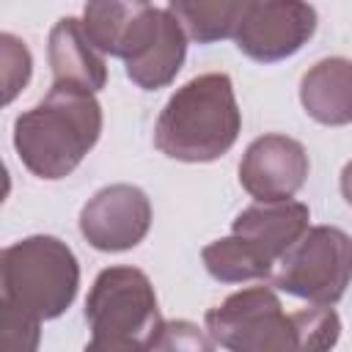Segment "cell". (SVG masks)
<instances>
[{
	"mask_svg": "<svg viewBox=\"0 0 352 352\" xmlns=\"http://www.w3.org/2000/svg\"><path fill=\"white\" fill-rule=\"evenodd\" d=\"M206 333L228 352H330L341 319L322 305L286 314L270 286H250L206 311Z\"/></svg>",
	"mask_w": 352,
	"mask_h": 352,
	"instance_id": "6da1fadb",
	"label": "cell"
},
{
	"mask_svg": "<svg viewBox=\"0 0 352 352\" xmlns=\"http://www.w3.org/2000/svg\"><path fill=\"white\" fill-rule=\"evenodd\" d=\"M102 135V104L94 94L52 85L14 121V148L22 165L47 182L69 176Z\"/></svg>",
	"mask_w": 352,
	"mask_h": 352,
	"instance_id": "7a4b0ae2",
	"label": "cell"
},
{
	"mask_svg": "<svg viewBox=\"0 0 352 352\" xmlns=\"http://www.w3.org/2000/svg\"><path fill=\"white\" fill-rule=\"evenodd\" d=\"M239 129L242 113L231 77L209 72L168 99L154 126V146L179 162H212L236 143Z\"/></svg>",
	"mask_w": 352,
	"mask_h": 352,
	"instance_id": "3957f363",
	"label": "cell"
},
{
	"mask_svg": "<svg viewBox=\"0 0 352 352\" xmlns=\"http://www.w3.org/2000/svg\"><path fill=\"white\" fill-rule=\"evenodd\" d=\"M85 322L91 341L82 352H154L162 316L148 275L138 267H107L96 275Z\"/></svg>",
	"mask_w": 352,
	"mask_h": 352,
	"instance_id": "277c9868",
	"label": "cell"
},
{
	"mask_svg": "<svg viewBox=\"0 0 352 352\" xmlns=\"http://www.w3.org/2000/svg\"><path fill=\"white\" fill-rule=\"evenodd\" d=\"M3 300L30 316L58 319L77 297L80 264L66 242L36 234L0 253Z\"/></svg>",
	"mask_w": 352,
	"mask_h": 352,
	"instance_id": "5b68a950",
	"label": "cell"
},
{
	"mask_svg": "<svg viewBox=\"0 0 352 352\" xmlns=\"http://www.w3.org/2000/svg\"><path fill=\"white\" fill-rule=\"evenodd\" d=\"M352 280V236L333 226L308 228L278 261L272 286L314 305H336Z\"/></svg>",
	"mask_w": 352,
	"mask_h": 352,
	"instance_id": "8992f818",
	"label": "cell"
},
{
	"mask_svg": "<svg viewBox=\"0 0 352 352\" xmlns=\"http://www.w3.org/2000/svg\"><path fill=\"white\" fill-rule=\"evenodd\" d=\"M187 55V33L168 11L140 3L124 36L118 58L126 63V77L143 88L157 91L176 80Z\"/></svg>",
	"mask_w": 352,
	"mask_h": 352,
	"instance_id": "52a82bcc",
	"label": "cell"
},
{
	"mask_svg": "<svg viewBox=\"0 0 352 352\" xmlns=\"http://www.w3.org/2000/svg\"><path fill=\"white\" fill-rule=\"evenodd\" d=\"M316 30V11L297 0H264L245 3L234 41L239 52L258 63H275L292 58L308 44Z\"/></svg>",
	"mask_w": 352,
	"mask_h": 352,
	"instance_id": "ba28073f",
	"label": "cell"
},
{
	"mask_svg": "<svg viewBox=\"0 0 352 352\" xmlns=\"http://www.w3.org/2000/svg\"><path fill=\"white\" fill-rule=\"evenodd\" d=\"M151 226V204L135 184L102 187L80 212V234L91 248L121 253L143 242Z\"/></svg>",
	"mask_w": 352,
	"mask_h": 352,
	"instance_id": "9c48e42d",
	"label": "cell"
},
{
	"mask_svg": "<svg viewBox=\"0 0 352 352\" xmlns=\"http://www.w3.org/2000/svg\"><path fill=\"white\" fill-rule=\"evenodd\" d=\"M308 179V154L300 140L286 135L256 138L239 162V184L258 201H289Z\"/></svg>",
	"mask_w": 352,
	"mask_h": 352,
	"instance_id": "30bf717a",
	"label": "cell"
},
{
	"mask_svg": "<svg viewBox=\"0 0 352 352\" xmlns=\"http://www.w3.org/2000/svg\"><path fill=\"white\" fill-rule=\"evenodd\" d=\"M308 206L300 201L253 204L242 209L231 226V234L245 239L270 264H278L308 231Z\"/></svg>",
	"mask_w": 352,
	"mask_h": 352,
	"instance_id": "8fae6325",
	"label": "cell"
},
{
	"mask_svg": "<svg viewBox=\"0 0 352 352\" xmlns=\"http://www.w3.org/2000/svg\"><path fill=\"white\" fill-rule=\"evenodd\" d=\"M47 55L52 66V85L74 88L85 94H96L104 88L107 82L104 55L94 50L80 19L74 16L58 19V25L50 30Z\"/></svg>",
	"mask_w": 352,
	"mask_h": 352,
	"instance_id": "7c38bea8",
	"label": "cell"
},
{
	"mask_svg": "<svg viewBox=\"0 0 352 352\" xmlns=\"http://www.w3.org/2000/svg\"><path fill=\"white\" fill-rule=\"evenodd\" d=\"M300 102L324 126L352 124V60L324 58L314 63L300 80Z\"/></svg>",
	"mask_w": 352,
	"mask_h": 352,
	"instance_id": "4fadbf2b",
	"label": "cell"
},
{
	"mask_svg": "<svg viewBox=\"0 0 352 352\" xmlns=\"http://www.w3.org/2000/svg\"><path fill=\"white\" fill-rule=\"evenodd\" d=\"M206 272L220 280V283H245V280H258L272 272V264L258 256L245 239L239 236H223L217 242H209L201 250Z\"/></svg>",
	"mask_w": 352,
	"mask_h": 352,
	"instance_id": "5bb4252c",
	"label": "cell"
},
{
	"mask_svg": "<svg viewBox=\"0 0 352 352\" xmlns=\"http://www.w3.org/2000/svg\"><path fill=\"white\" fill-rule=\"evenodd\" d=\"M168 11L182 22L187 38L198 44H212L236 33L245 3H170Z\"/></svg>",
	"mask_w": 352,
	"mask_h": 352,
	"instance_id": "9a60e30c",
	"label": "cell"
},
{
	"mask_svg": "<svg viewBox=\"0 0 352 352\" xmlns=\"http://www.w3.org/2000/svg\"><path fill=\"white\" fill-rule=\"evenodd\" d=\"M140 3H88L82 11V30L96 52L116 55L121 52L124 36L132 25V16Z\"/></svg>",
	"mask_w": 352,
	"mask_h": 352,
	"instance_id": "2e32d148",
	"label": "cell"
},
{
	"mask_svg": "<svg viewBox=\"0 0 352 352\" xmlns=\"http://www.w3.org/2000/svg\"><path fill=\"white\" fill-rule=\"evenodd\" d=\"M0 349L3 352H38L41 322L8 302H0Z\"/></svg>",
	"mask_w": 352,
	"mask_h": 352,
	"instance_id": "e0dca14e",
	"label": "cell"
},
{
	"mask_svg": "<svg viewBox=\"0 0 352 352\" xmlns=\"http://www.w3.org/2000/svg\"><path fill=\"white\" fill-rule=\"evenodd\" d=\"M0 60H3V102L11 104L14 96L30 80L33 58H30V50L25 47L22 38H16L11 33H3L0 36Z\"/></svg>",
	"mask_w": 352,
	"mask_h": 352,
	"instance_id": "ac0fdd59",
	"label": "cell"
},
{
	"mask_svg": "<svg viewBox=\"0 0 352 352\" xmlns=\"http://www.w3.org/2000/svg\"><path fill=\"white\" fill-rule=\"evenodd\" d=\"M154 352H214V341L195 322L173 319L162 324Z\"/></svg>",
	"mask_w": 352,
	"mask_h": 352,
	"instance_id": "d6986e66",
	"label": "cell"
},
{
	"mask_svg": "<svg viewBox=\"0 0 352 352\" xmlns=\"http://www.w3.org/2000/svg\"><path fill=\"white\" fill-rule=\"evenodd\" d=\"M341 195L352 206V162H346L344 170H341Z\"/></svg>",
	"mask_w": 352,
	"mask_h": 352,
	"instance_id": "ffe728a7",
	"label": "cell"
}]
</instances>
